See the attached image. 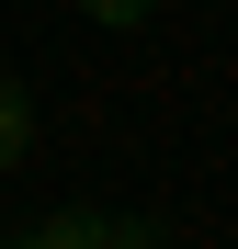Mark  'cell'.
I'll return each instance as SVG.
<instances>
[{
    "label": "cell",
    "instance_id": "cell-1",
    "mask_svg": "<svg viewBox=\"0 0 238 249\" xmlns=\"http://www.w3.org/2000/svg\"><path fill=\"white\" fill-rule=\"evenodd\" d=\"M12 249H113V215H91V204H57V215H34Z\"/></svg>",
    "mask_w": 238,
    "mask_h": 249
},
{
    "label": "cell",
    "instance_id": "cell-2",
    "mask_svg": "<svg viewBox=\"0 0 238 249\" xmlns=\"http://www.w3.org/2000/svg\"><path fill=\"white\" fill-rule=\"evenodd\" d=\"M23 159H34V91L0 79V170H23Z\"/></svg>",
    "mask_w": 238,
    "mask_h": 249
},
{
    "label": "cell",
    "instance_id": "cell-3",
    "mask_svg": "<svg viewBox=\"0 0 238 249\" xmlns=\"http://www.w3.org/2000/svg\"><path fill=\"white\" fill-rule=\"evenodd\" d=\"M147 12H159V0H79V23H102V34H136Z\"/></svg>",
    "mask_w": 238,
    "mask_h": 249
},
{
    "label": "cell",
    "instance_id": "cell-4",
    "mask_svg": "<svg viewBox=\"0 0 238 249\" xmlns=\"http://www.w3.org/2000/svg\"><path fill=\"white\" fill-rule=\"evenodd\" d=\"M113 249H170V238H159V215H113Z\"/></svg>",
    "mask_w": 238,
    "mask_h": 249
},
{
    "label": "cell",
    "instance_id": "cell-5",
    "mask_svg": "<svg viewBox=\"0 0 238 249\" xmlns=\"http://www.w3.org/2000/svg\"><path fill=\"white\" fill-rule=\"evenodd\" d=\"M227 249H238V238H227Z\"/></svg>",
    "mask_w": 238,
    "mask_h": 249
}]
</instances>
